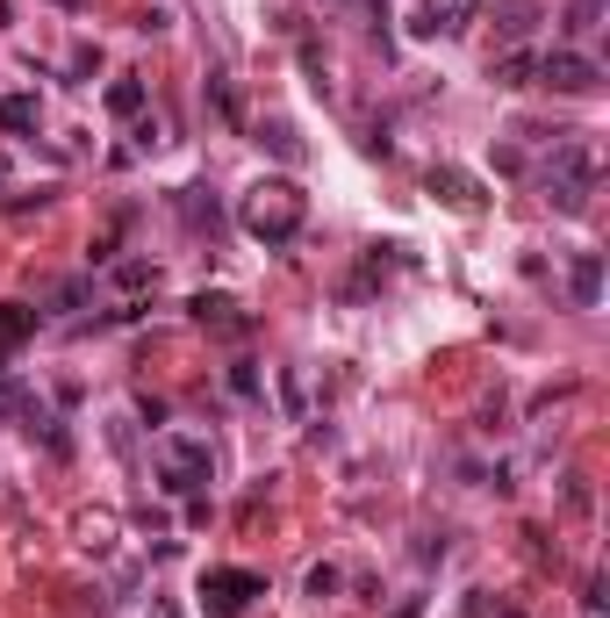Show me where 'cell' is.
I'll return each instance as SVG.
<instances>
[{
    "label": "cell",
    "mask_w": 610,
    "mask_h": 618,
    "mask_svg": "<svg viewBox=\"0 0 610 618\" xmlns=\"http://www.w3.org/2000/svg\"><path fill=\"white\" fill-rule=\"evenodd\" d=\"M237 223L258 237V245H295L302 223H309V194H302L295 180H258V188L237 202Z\"/></svg>",
    "instance_id": "cell-1"
},
{
    "label": "cell",
    "mask_w": 610,
    "mask_h": 618,
    "mask_svg": "<svg viewBox=\"0 0 610 618\" xmlns=\"http://www.w3.org/2000/svg\"><path fill=\"white\" fill-rule=\"evenodd\" d=\"M539 188L553 194L560 209H568V216H582L589 209V194H597V144L589 138H553V159H546V173H539Z\"/></svg>",
    "instance_id": "cell-2"
},
{
    "label": "cell",
    "mask_w": 610,
    "mask_h": 618,
    "mask_svg": "<svg viewBox=\"0 0 610 618\" xmlns=\"http://www.w3.org/2000/svg\"><path fill=\"white\" fill-rule=\"evenodd\" d=\"M151 460H159V489L165 496H202L209 482H216V454H209V439H187V432H165V439L151 446Z\"/></svg>",
    "instance_id": "cell-3"
},
{
    "label": "cell",
    "mask_w": 610,
    "mask_h": 618,
    "mask_svg": "<svg viewBox=\"0 0 610 618\" xmlns=\"http://www.w3.org/2000/svg\"><path fill=\"white\" fill-rule=\"evenodd\" d=\"M258 597H266L258 568H209L202 576V618H244Z\"/></svg>",
    "instance_id": "cell-4"
},
{
    "label": "cell",
    "mask_w": 610,
    "mask_h": 618,
    "mask_svg": "<svg viewBox=\"0 0 610 618\" xmlns=\"http://www.w3.org/2000/svg\"><path fill=\"white\" fill-rule=\"evenodd\" d=\"M539 80L553 87V94H597L603 65H597V58H582V51H546L539 58Z\"/></svg>",
    "instance_id": "cell-5"
},
{
    "label": "cell",
    "mask_w": 610,
    "mask_h": 618,
    "mask_svg": "<svg viewBox=\"0 0 610 618\" xmlns=\"http://www.w3.org/2000/svg\"><path fill=\"white\" fill-rule=\"evenodd\" d=\"M568 288H575V310H597L603 303V252H575Z\"/></svg>",
    "instance_id": "cell-6"
},
{
    "label": "cell",
    "mask_w": 610,
    "mask_h": 618,
    "mask_svg": "<svg viewBox=\"0 0 610 618\" xmlns=\"http://www.w3.org/2000/svg\"><path fill=\"white\" fill-rule=\"evenodd\" d=\"M431 194H446L453 209H481V202H488L481 180H475V173H460V165H438V173H431Z\"/></svg>",
    "instance_id": "cell-7"
},
{
    "label": "cell",
    "mask_w": 610,
    "mask_h": 618,
    "mask_svg": "<svg viewBox=\"0 0 610 618\" xmlns=\"http://www.w3.org/2000/svg\"><path fill=\"white\" fill-rule=\"evenodd\" d=\"M467 8H475V0H424V14H417V37H453V29L467 22Z\"/></svg>",
    "instance_id": "cell-8"
},
{
    "label": "cell",
    "mask_w": 610,
    "mask_h": 618,
    "mask_svg": "<svg viewBox=\"0 0 610 618\" xmlns=\"http://www.w3.org/2000/svg\"><path fill=\"white\" fill-rule=\"evenodd\" d=\"M194 324H216V331H244V316H237V303L231 295H194Z\"/></svg>",
    "instance_id": "cell-9"
},
{
    "label": "cell",
    "mask_w": 610,
    "mask_h": 618,
    "mask_svg": "<svg viewBox=\"0 0 610 618\" xmlns=\"http://www.w3.org/2000/svg\"><path fill=\"white\" fill-rule=\"evenodd\" d=\"M29 331H37V310L29 303H0V353H14Z\"/></svg>",
    "instance_id": "cell-10"
},
{
    "label": "cell",
    "mask_w": 610,
    "mask_h": 618,
    "mask_svg": "<svg viewBox=\"0 0 610 618\" xmlns=\"http://www.w3.org/2000/svg\"><path fill=\"white\" fill-rule=\"evenodd\" d=\"M560 29H568V37H597V29H603V0H568Z\"/></svg>",
    "instance_id": "cell-11"
},
{
    "label": "cell",
    "mask_w": 610,
    "mask_h": 618,
    "mask_svg": "<svg viewBox=\"0 0 610 618\" xmlns=\"http://www.w3.org/2000/svg\"><path fill=\"white\" fill-rule=\"evenodd\" d=\"M180 216H187V231H216V202H209V188L180 194Z\"/></svg>",
    "instance_id": "cell-12"
},
{
    "label": "cell",
    "mask_w": 610,
    "mask_h": 618,
    "mask_svg": "<svg viewBox=\"0 0 610 618\" xmlns=\"http://www.w3.org/2000/svg\"><path fill=\"white\" fill-rule=\"evenodd\" d=\"M488 72H496V87H525L531 72H539V65H531L525 51H502V58H488Z\"/></svg>",
    "instance_id": "cell-13"
},
{
    "label": "cell",
    "mask_w": 610,
    "mask_h": 618,
    "mask_svg": "<svg viewBox=\"0 0 610 618\" xmlns=\"http://www.w3.org/2000/svg\"><path fill=\"white\" fill-rule=\"evenodd\" d=\"M0 130H37V101H29V94L0 101Z\"/></svg>",
    "instance_id": "cell-14"
},
{
    "label": "cell",
    "mask_w": 610,
    "mask_h": 618,
    "mask_svg": "<svg viewBox=\"0 0 610 618\" xmlns=\"http://www.w3.org/2000/svg\"><path fill=\"white\" fill-rule=\"evenodd\" d=\"M109 109H115V115H136V109H144V87H136V80H115V87H109Z\"/></svg>",
    "instance_id": "cell-15"
},
{
    "label": "cell",
    "mask_w": 610,
    "mask_h": 618,
    "mask_svg": "<svg viewBox=\"0 0 610 618\" xmlns=\"http://www.w3.org/2000/svg\"><path fill=\"white\" fill-rule=\"evenodd\" d=\"M258 144H273V152H281L287 165L302 159V138H295V130H287V123H266V138H258Z\"/></svg>",
    "instance_id": "cell-16"
},
{
    "label": "cell",
    "mask_w": 610,
    "mask_h": 618,
    "mask_svg": "<svg viewBox=\"0 0 610 618\" xmlns=\"http://www.w3.org/2000/svg\"><path fill=\"white\" fill-rule=\"evenodd\" d=\"M115 281H122V288H144V281H159V266H144V260H130V266H122V274H115Z\"/></svg>",
    "instance_id": "cell-17"
},
{
    "label": "cell",
    "mask_w": 610,
    "mask_h": 618,
    "mask_svg": "<svg viewBox=\"0 0 610 618\" xmlns=\"http://www.w3.org/2000/svg\"><path fill=\"white\" fill-rule=\"evenodd\" d=\"M338 590V568H309V597H331Z\"/></svg>",
    "instance_id": "cell-18"
},
{
    "label": "cell",
    "mask_w": 610,
    "mask_h": 618,
    "mask_svg": "<svg viewBox=\"0 0 610 618\" xmlns=\"http://www.w3.org/2000/svg\"><path fill=\"white\" fill-rule=\"evenodd\" d=\"M151 618H180V605H165V597H159V605H151Z\"/></svg>",
    "instance_id": "cell-19"
}]
</instances>
